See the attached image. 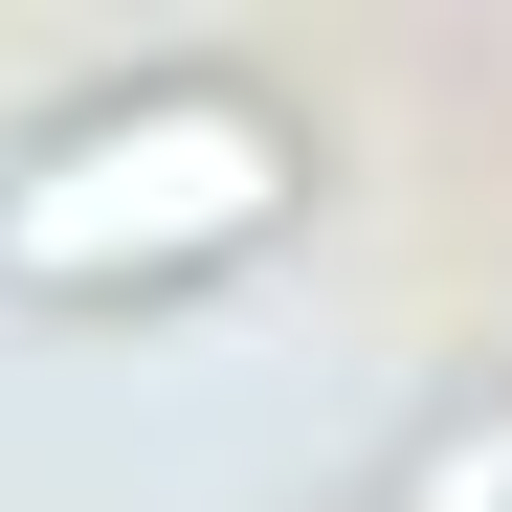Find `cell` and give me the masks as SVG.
<instances>
[{
    "label": "cell",
    "mask_w": 512,
    "mask_h": 512,
    "mask_svg": "<svg viewBox=\"0 0 512 512\" xmlns=\"http://www.w3.org/2000/svg\"><path fill=\"white\" fill-rule=\"evenodd\" d=\"M446 512H512V446H490V468H446Z\"/></svg>",
    "instance_id": "2"
},
{
    "label": "cell",
    "mask_w": 512,
    "mask_h": 512,
    "mask_svg": "<svg viewBox=\"0 0 512 512\" xmlns=\"http://www.w3.org/2000/svg\"><path fill=\"white\" fill-rule=\"evenodd\" d=\"M290 179V134L245 112V90H179V112H112V134H67L23 201H0V245H23L45 290H112V268H179V245H245Z\"/></svg>",
    "instance_id": "1"
}]
</instances>
